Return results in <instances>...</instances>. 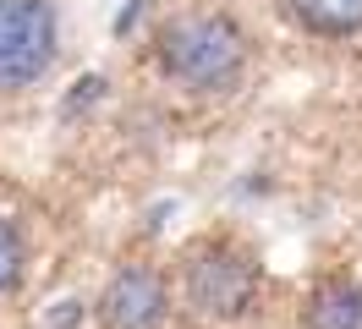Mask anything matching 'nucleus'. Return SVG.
<instances>
[{
	"label": "nucleus",
	"instance_id": "f257e3e1",
	"mask_svg": "<svg viewBox=\"0 0 362 329\" xmlns=\"http://www.w3.org/2000/svg\"><path fill=\"white\" fill-rule=\"evenodd\" d=\"M247 66L252 39L230 11H181L159 28V71L198 99L242 88Z\"/></svg>",
	"mask_w": 362,
	"mask_h": 329
},
{
	"label": "nucleus",
	"instance_id": "f03ea898",
	"mask_svg": "<svg viewBox=\"0 0 362 329\" xmlns=\"http://www.w3.org/2000/svg\"><path fill=\"white\" fill-rule=\"evenodd\" d=\"M264 296V263L242 241L204 236L181 258V302L204 324H242Z\"/></svg>",
	"mask_w": 362,
	"mask_h": 329
},
{
	"label": "nucleus",
	"instance_id": "7ed1b4c3",
	"mask_svg": "<svg viewBox=\"0 0 362 329\" xmlns=\"http://www.w3.org/2000/svg\"><path fill=\"white\" fill-rule=\"evenodd\" d=\"M61 55V17L49 0H0V93H23L49 77Z\"/></svg>",
	"mask_w": 362,
	"mask_h": 329
},
{
	"label": "nucleus",
	"instance_id": "20e7f679",
	"mask_svg": "<svg viewBox=\"0 0 362 329\" xmlns=\"http://www.w3.org/2000/svg\"><path fill=\"white\" fill-rule=\"evenodd\" d=\"M165 318H170V285L154 263L115 269L105 291L93 296V324L99 329H165Z\"/></svg>",
	"mask_w": 362,
	"mask_h": 329
},
{
	"label": "nucleus",
	"instance_id": "39448f33",
	"mask_svg": "<svg viewBox=\"0 0 362 329\" xmlns=\"http://www.w3.org/2000/svg\"><path fill=\"white\" fill-rule=\"evenodd\" d=\"M302 329H362V285L357 280H324L308 291Z\"/></svg>",
	"mask_w": 362,
	"mask_h": 329
},
{
	"label": "nucleus",
	"instance_id": "423d86ee",
	"mask_svg": "<svg viewBox=\"0 0 362 329\" xmlns=\"http://www.w3.org/2000/svg\"><path fill=\"white\" fill-rule=\"evenodd\" d=\"M280 6L313 39H357L362 33V0H280Z\"/></svg>",
	"mask_w": 362,
	"mask_h": 329
},
{
	"label": "nucleus",
	"instance_id": "0eeeda50",
	"mask_svg": "<svg viewBox=\"0 0 362 329\" xmlns=\"http://www.w3.org/2000/svg\"><path fill=\"white\" fill-rule=\"evenodd\" d=\"M28 275V236L11 214H0V296H11Z\"/></svg>",
	"mask_w": 362,
	"mask_h": 329
}]
</instances>
